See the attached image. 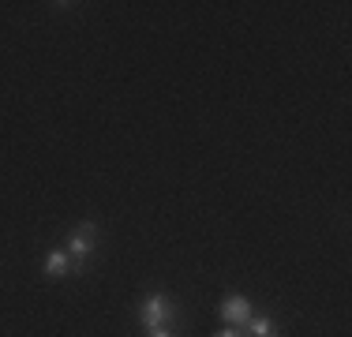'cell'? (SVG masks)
Here are the masks:
<instances>
[{"label": "cell", "instance_id": "obj_5", "mask_svg": "<svg viewBox=\"0 0 352 337\" xmlns=\"http://www.w3.org/2000/svg\"><path fill=\"white\" fill-rule=\"evenodd\" d=\"M240 330H244V337H281V330H278L274 318H255V315H251Z\"/></svg>", "mask_w": 352, "mask_h": 337}, {"label": "cell", "instance_id": "obj_7", "mask_svg": "<svg viewBox=\"0 0 352 337\" xmlns=\"http://www.w3.org/2000/svg\"><path fill=\"white\" fill-rule=\"evenodd\" d=\"M214 337H244V330H240V326H225V330H217Z\"/></svg>", "mask_w": 352, "mask_h": 337}, {"label": "cell", "instance_id": "obj_2", "mask_svg": "<svg viewBox=\"0 0 352 337\" xmlns=\"http://www.w3.org/2000/svg\"><path fill=\"white\" fill-rule=\"evenodd\" d=\"M94 236H98V225H94V221L79 225V229L68 236L64 251H68V259H72V274H82V266H87L90 251H94Z\"/></svg>", "mask_w": 352, "mask_h": 337}, {"label": "cell", "instance_id": "obj_3", "mask_svg": "<svg viewBox=\"0 0 352 337\" xmlns=\"http://www.w3.org/2000/svg\"><path fill=\"white\" fill-rule=\"evenodd\" d=\"M221 318H225L229 326H244L248 318H251V300L240 296V292L225 296V303H221Z\"/></svg>", "mask_w": 352, "mask_h": 337}, {"label": "cell", "instance_id": "obj_6", "mask_svg": "<svg viewBox=\"0 0 352 337\" xmlns=\"http://www.w3.org/2000/svg\"><path fill=\"white\" fill-rule=\"evenodd\" d=\"M146 337H176L173 326H157V330H146Z\"/></svg>", "mask_w": 352, "mask_h": 337}, {"label": "cell", "instance_id": "obj_4", "mask_svg": "<svg viewBox=\"0 0 352 337\" xmlns=\"http://www.w3.org/2000/svg\"><path fill=\"white\" fill-rule=\"evenodd\" d=\"M64 274H72V259L64 248H53L45 255V277H64Z\"/></svg>", "mask_w": 352, "mask_h": 337}, {"label": "cell", "instance_id": "obj_1", "mask_svg": "<svg viewBox=\"0 0 352 337\" xmlns=\"http://www.w3.org/2000/svg\"><path fill=\"white\" fill-rule=\"evenodd\" d=\"M139 323H142V330L173 326V323H176V307H173V300H169V296H162V292L146 296V300H142V307H139Z\"/></svg>", "mask_w": 352, "mask_h": 337}]
</instances>
